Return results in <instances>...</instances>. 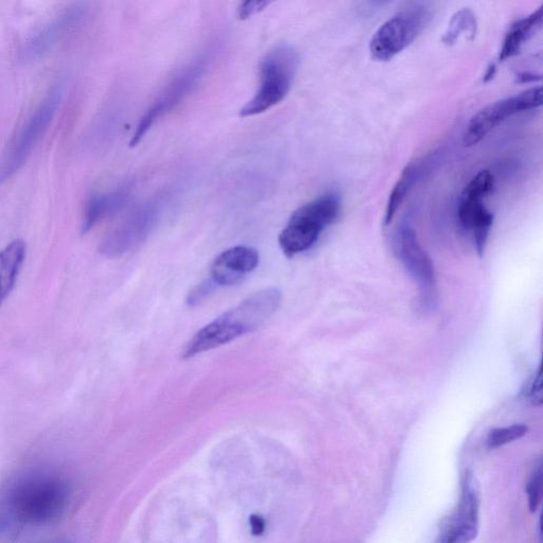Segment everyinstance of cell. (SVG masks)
Segmentation results:
<instances>
[{
	"label": "cell",
	"instance_id": "cell-1",
	"mask_svg": "<svg viewBox=\"0 0 543 543\" xmlns=\"http://www.w3.org/2000/svg\"><path fill=\"white\" fill-rule=\"evenodd\" d=\"M72 499V488L54 472L35 470L13 479L0 500V522L40 525L62 517Z\"/></svg>",
	"mask_w": 543,
	"mask_h": 543
},
{
	"label": "cell",
	"instance_id": "cell-2",
	"mask_svg": "<svg viewBox=\"0 0 543 543\" xmlns=\"http://www.w3.org/2000/svg\"><path fill=\"white\" fill-rule=\"evenodd\" d=\"M280 303L282 292L276 288L250 295L238 306L199 330L185 345L182 358H194L250 334L272 317Z\"/></svg>",
	"mask_w": 543,
	"mask_h": 543
},
{
	"label": "cell",
	"instance_id": "cell-3",
	"mask_svg": "<svg viewBox=\"0 0 543 543\" xmlns=\"http://www.w3.org/2000/svg\"><path fill=\"white\" fill-rule=\"evenodd\" d=\"M299 63V55L289 45L270 50L260 62L258 90L240 110V116L259 115L282 102L291 90Z\"/></svg>",
	"mask_w": 543,
	"mask_h": 543
},
{
	"label": "cell",
	"instance_id": "cell-4",
	"mask_svg": "<svg viewBox=\"0 0 543 543\" xmlns=\"http://www.w3.org/2000/svg\"><path fill=\"white\" fill-rule=\"evenodd\" d=\"M63 87L55 86L25 120L0 154V186L9 181L26 164L54 120L63 98Z\"/></svg>",
	"mask_w": 543,
	"mask_h": 543
},
{
	"label": "cell",
	"instance_id": "cell-5",
	"mask_svg": "<svg viewBox=\"0 0 543 543\" xmlns=\"http://www.w3.org/2000/svg\"><path fill=\"white\" fill-rule=\"evenodd\" d=\"M341 212V201L335 194H326L296 209L278 243L287 257H294L311 249Z\"/></svg>",
	"mask_w": 543,
	"mask_h": 543
},
{
	"label": "cell",
	"instance_id": "cell-6",
	"mask_svg": "<svg viewBox=\"0 0 543 543\" xmlns=\"http://www.w3.org/2000/svg\"><path fill=\"white\" fill-rule=\"evenodd\" d=\"M164 200L154 198L139 206L122 220L100 243V252L107 257H118L142 245L159 223Z\"/></svg>",
	"mask_w": 543,
	"mask_h": 543
},
{
	"label": "cell",
	"instance_id": "cell-7",
	"mask_svg": "<svg viewBox=\"0 0 543 543\" xmlns=\"http://www.w3.org/2000/svg\"><path fill=\"white\" fill-rule=\"evenodd\" d=\"M429 14L423 8L401 11L383 23L370 43L372 57L380 62L394 59L408 48L424 30Z\"/></svg>",
	"mask_w": 543,
	"mask_h": 543
},
{
	"label": "cell",
	"instance_id": "cell-8",
	"mask_svg": "<svg viewBox=\"0 0 543 543\" xmlns=\"http://www.w3.org/2000/svg\"><path fill=\"white\" fill-rule=\"evenodd\" d=\"M542 96V87L537 86L513 97L487 105L470 119L463 136L464 146L478 145L506 118L541 107Z\"/></svg>",
	"mask_w": 543,
	"mask_h": 543
},
{
	"label": "cell",
	"instance_id": "cell-9",
	"mask_svg": "<svg viewBox=\"0 0 543 543\" xmlns=\"http://www.w3.org/2000/svg\"><path fill=\"white\" fill-rule=\"evenodd\" d=\"M89 8L84 4L68 6L38 29H35L20 50L19 59L24 64L33 63L45 57L68 33L86 19Z\"/></svg>",
	"mask_w": 543,
	"mask_h": 543
},
{
	"label": "cell",
	"instance_id": "cell-10",
	"mask_svg": "<svg viewBox=\"0 0 543 543\" xmlns=\"http://www.w3.org/2000/svg\"><path fill=\"white\" fill-rule=\"evenodd\" d=\"M205 66L206 64L203 59L186 67L184 72L175 77L165 87V90L156 98L142 120L139 121L131 140L132 147L136 146L144 138L156 120H159L173 108L177 107L195 89L202 79Z\"/></svg>",
	"mask_w": 543,
	"mask_h": 543
},
{
	"label": "cell",
	"instance_id": "cell-11",
	"mask_svg": "<svg viewBox=\"0 0 543 543\" xmlns=\"http://www.w3.org/2000/svg\"><path fill=\"white\" fill-rule=\"evenodd\" d=\"M480 499L478 487L472 476L463 482L458 509L451 517L440 543H470L479 529Z\"/></svg>",
	"mask_w": 543,
	"mask_h": 543
},
{
	"label": "cell",
	"instance_id": "cell-12",
	"mask_svg": "<svg viewBox=\"0 0 543 543\" xmlns=\"http://www.w3.org/2000/svg\"><path fill=\"white\" fill-rule=\"evenodd\" d=\"M396 252L408 272L425 291L435 286V273L431 258L420 245L410 226L401 227L396 237Z\"/></svg>",
	"mask_w": 543,
	"mask_h": 543
},
{
	"label": "cell",
	"instance_id": "cell-13",
	"mask_svg": "<svg viewBox=\"0 0 543 543\" xmlns=\"http://www.w3.org/2000/svg\"><path fill=\"white\" fill-rule=\"evenodd\" d=\"M259 264L258 252L239 245L221 253L210 269V280L215 287L233 286L252 273Z\"/></svg>",
	"mask_w": 543,
	"mask_h": 543
},
{
	"label": "cell",
	"instance_id": "cell-14",
	"mask_svg": "<svg viewBox=\"0 0 543 543\" xmlns=\"http://www.w3.org/2000/svg\"><path fill=\"white\" fill-rule=\"evenodd\" d=\"M132 195V185H122L112 191L95 195L87 203L83 218L82 232H90L94 227L120 209L124 208Z\"/></svg>",
	"mask_w": 543,
	"mask_h": 543
},
{
	"label": "cell",
	"instance_id": "cell-15",
	"mask_svg": "<svg viewBox=\"0 0 543 543\" xmlns=\"http://www.w3.org/2000/svg\"><path fill=\"white\" fill-rule=\"evenodd\" d=\"M459 220L465 230L474 234L476 248L482 255L494 222L493 214L485 207L483 201L461 199Z\"/></svg>",
	"mask_w": 543,
	"mask_h": 543
},
{
	"label": "cell",
	"instance_id": "cell-16",
	"mask_svg": "<svg viewBox=\"0 0 543 543\" xmlns=\"http://www.w3.org/2000/svg\"><path fill=\"white\" fill-rule=\"evenodd\" d=\"M27 245L22 239L11 241L0 251V307L8 299L22 271Z\"/></svg>",
	"mask_w": 543,
	"mask_h": 543
},
{
	"label": "cell",
	"instance_id": "cell-17",
	"mask_svg": "<svg viewBox=\"0 0 543 543\" xmlns=\"http://www.w3.org/2000/svg\"><path fill=\"white\" fill-rule=\"evenodd\" d=\"M541 22L542 7L531 15L524 17V19L513 24L509 32L505 35L499 54V60L505 61L516 56L524 42L529 39L532 31L541 25Z\"/></svg>",
	"mask_w": 543,
	"mask_h": 543
},
{
	"label": "cell",
	"instance_id": "cell-18",
	"mask_svg": "<svg viewBox=\"0 0 543 543\" xmlns=\"http://www.w3.org/2000/svg\"><path fill=\"white\" fill-rule=\"evenodd\" d=\"M477 32V20L469 10H462L452 17L443 41L446 44H454L461 37H475Z\"/></svg>",
	"mask_w": 543,
	"mask_h": 543
},
{
	"label": "cell",
	"instance_id": "cell-19",
	"mask_svg": "<svg viewBox=\"0 0 543 543\" xmlns=\"http://www.w3.org/2000/svg\"><path fill=\"white\" fill-rule=\"evenodd\" d=\"M414 170L413 166H408L394 186L388 201L387 212H385V224L392 222L401 203L406 199L413 185Z\"/></svg>",
	"mask_w": 543,
	"mask_h": 543
},
{
	"label": "cell",
	"instance_id": "cell-20",
	"mask_svg": "<svg viewBox=\"0 0 543 543\" xmlns=\"http://www.w3.org/2000/svg\"><path fill=\"white\" fill-rule=\"evenodd\" d=\"M494 175L489 170L480 171L465 187L462 199L484 201L493 191Z\"/></svg>",
	"mask_w": 543,
	"mask_h": 543
},
{
	"label": "cell",
	"instance_id": "cell-21",
	"mask_svg": "<svg viewBox=\"0 0 543 543\" xmlns=\"http://www.w3.org/2000/svg\"><path fill=\"white\" fill-rule=\"evenodd\" d=\"M529 431L528 426L513 425L510 427L497 428L490 431L487 437V446L490 449H497L506 444L520 440Z\"/></svg>",
	"mask_w": 543,
	"mask_h": 543
},
{
	"label": "cell",
	"instance_id": "cell-22",
	"mask_svg": "<svg viewBox=\"0 0 543 543\" xmlns=\"http://www.w3.org/2000/svg\"><path fill=\"white\" fill-rule=\"evenodd\" d=\"M527 493L529 496V507L532 513L536 512L540 504L542 496V464L538 462L533 469L531 477L527 485Z\"/></svg>",
	"mask_w": 543,
	"mask_h": 543
},
{
	"label": "cell",
	"instance_id": "cell-23",
	"mask_svg": "<svg viewBox=\"0 0 543 543\" xmlns=\"http://www.w3.org/2000/svg\"><path fill=\"white\" fill-rule=\"evenodd\" d=\"M523 396L527 398L532 405L541 406L543 402L542 395V371L539 367L537 373L523 388Z\"/></svg>",
	"mask_w": 543,
	"mask_h": 543
},
{
	"label": "cell",
	"instance_id": "cell-24",
	"mask_svg": "<svg viewBox=\"0 0 543 543\" xmlns=\"http://www.w3.org/2000/svg\"><path fill=\"white\" fill-rule=\"evenodd\" d=\"M269 6L268 2H247L240 5L238 9V16L240 20H247L254 14L264 10Z\"/></svg>",
	"mask_w": 543,
	"mask_h": 543
},
{
	"label": "cell",
	"instance_id": "cell-25",
	"mask_svg": "<svg viewBox=\"0 0 543 543\" xmlns=\"http://www.w3.org/2000/svg\"><path fill=\"white\" fill-rule=\"evenodd\" d=\"M251 532L254 536H261L266 530V520L258 515L250 517Z\"/></svg>",
	"mask_w": 543,
	"mask_h": 543
},
{
	"label": "cell",
	"instance_id": "cell-26",
	"mask_svg": "<svg viewBox=\"0 0 543 543\" xmlns=\"http://www.w3.org/2000/svg\"><path fill=\"white\" fill-rule=\"evenodd\" d=\"M496 65L492 64L487 68V72L485 74L484 82H488L489 80H492L494 76L496 75Z\"/></svg>",
	"mask_w": 543,
	"mask_h": 543
},
{
	"label": "cell",
	"instance_id": "cell-27",
	"mask_svg": "<svg viewBox=\"0 0 543 543\" xmlns=\"http://www.w3.org/2000/svg\"><path fill=\"white\" fill-rule=\"evenodd\" d=\"M520 79H522L521 82H530V81H536V80H540L541 78H536V76L534 75H530V74H522L520 77Z\"/></svg>",
	"mask_w": 543,
	"mask_h": 543
},
{
	"label": "cell",
	"instance_id": "cell-28",
	"mask_svg": "<svg viewBox=\"0 0 543 543\" xmlns=\"http://www.w3.org/2000/svg\"><path fill=\"white\" fill-rule=\"evenodd\" d=\"M52 543H63V542H52Z\"/></svg>",
	"mask_w": 543,
	"mask_h": 543
}]
</instances>
